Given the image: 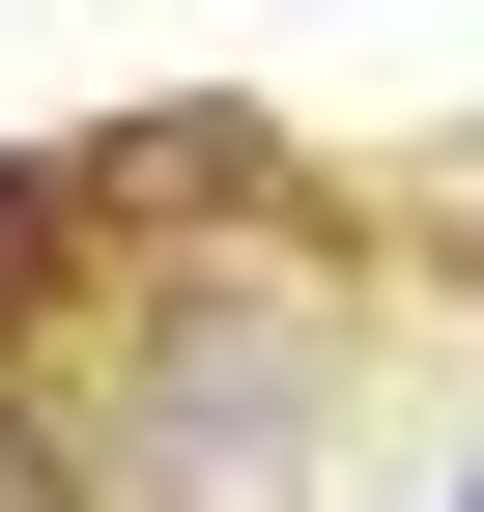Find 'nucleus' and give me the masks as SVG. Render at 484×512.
<instances>
[{"mask_svg": "<svg viewBox=\"0 0 484 512\" xmlns=\"http://www.w3.org/2000/svg\"><path fill=\"white\" fill-rule=\"evenodd\" d=\"M285 456H314V313H285V285H257V313H171V399H143V484H171V512H257Z\"/></svg>", "mask_w": 484, "mask_h": 512, "instance_id": "obj_1", "label": "nucleus"}, {"mask_svg": "<svg viewBox=\"0 0 484 512\" xmlns=\"http://www.w3.org/2000/svg\"><path fill=\"white\" fill-rule=\"evenodd\" d=\"M57 228H86V200H57V171H29V143H0V313H29V285H57Z\"/></svg>", "mask_w": 484, "mask_h": 512, "instance_id": "obj_2", "label": "nucleus"}, {"mask_svg": "<svg viewBox=\"0 0 484 512\" xmlns=\"http://www.w3.org/2000/svg\"><path fill=\"white\" fill-rule=\"evenodd\" d=\"M456 512H484V484H456Z\"/></svg>", "mask_w": 484, "mask_h": 512, "instance_id": "obj_3", "label": "nucleus"}]
</instances>
